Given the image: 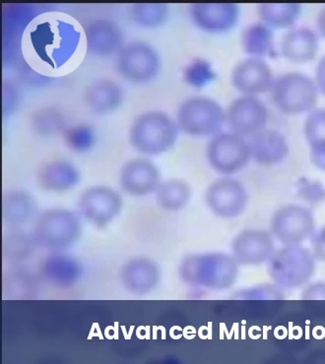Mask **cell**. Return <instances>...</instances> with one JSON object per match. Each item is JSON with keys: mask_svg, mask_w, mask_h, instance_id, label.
Here are the masks:
<instances>
[{"mask_svg": "<svg viewBox=\"0 0 325 364\" xmlns=\"http://www.w3.org/2000/svg\"><path fill=\"white\" fill-rule=\"evenodd\" d=\"M250 155L261 166H274L281 163L289 154L285 136L273 129H263L248 141Z\"/></svg>", "mask_w": 325, "mask_h": 364, "instance_id": "21", "label": "cell"}, {"mask_svg": "<svg viewBox=\"0 0 325 364\" xmlns=\"http://www.w3.org/2000/svg\"><path fill=\"white\" fill-rule=\"evenodd\" d=\"M191 21L210 34H221L232 30L239 21L240 7L235 4H193L189 9Z\"/></svg>", "mask_w": 325, "mask_h": 364, "instance_id": "16", "label": "cell"}, {"mask_svg": "<svg viewBox=\"0 0 325 364\" xmlns=\"http://www.w3.org/2000/svg\"><path fill=\"white\" fill-rule=\"evenodd\" d=\"M316 232V220L309 208L289 204L279 208L270 220V232L283 245H299Z\"/></svg>", "mask_w": 325, "mask_h": 364, "instance_id": "9", "label": "cell"}, {"mask_svg": "<svg viewBox=\"0 0 325 364\" xmlns=\"http://www.w3.org/2000/svg\"><path fill=\"white\" fill-rule=\"evenodd\" d=\"M316 82L319 89L325 95V55L319 60L316 70Z\"/></svg>", "mask_w": 325, "mask_h": 364, "instance_id": "39", "label": "cell"}, {"mask_svg": "<svg viewBox=\"0 0 325 364\" xmlns=\"http://www.w3.org/2000/svg\"><path fill=\"white\" fill-rule=\"evenodd\" d=\"M32 124L36 132L43 136L58 134L68 129L65 117L53 107H45L35 112Z\"/></svg>", "mask_w": 325, "mask_h": 364, "instance_id": "31", "label": "cell"}, {"mask_svg": "<svg viewBox=\"0 0 325 364\" xmlns=\"http://www.w3.org/2000/svg\"><path fill=\"white\" fill-rule=\"evenodd\" d=\"M119 181L122 191L134 197L155 193L162 182L157 166L144 158L127 161L120 168Z\"/></svg>", "mask_w": 325, "mask_h": 364, "instance_id": "14", "label": "cell"}, {"mask_svg": "<svg viewBox=\"0 0 325 364\" xmlns=\"http://www.w3.org/2000/svg\"><path fill=\"white\" fill-rule=\"evenodd\" d=\"M311 248L316 260L325 262V227L314 232L311 235Z\"/></svg>", "mask_w": 325, "mask_h": 364, "instance_id": "36", "label": "cell"}, {"mask_svg": "<svg viewBox=\"0 0 325 364\" xmlns=\"http://www.w3.org/2000/svg\"><path fill=\"white\" fill-rule=\"evenodd\" d=\"M86 48L95 58L117 55L125 45L119 25L111 20L95 19L85 26Z\"/></svg>", "mask_w": 325, "mask_h": 364, "instance_id": "17", "label": "cell"}, {"mask_svg": "<svg viewBox=\"0 0 325 364\" xmlns=\"http://www.w3.org/2000/svg\"><path fill=\"white\" fill-rule=\"evenodd\" d=\"M271 96L275 106L288 114L311 112L319 100L316 80L301 73H287L274 80Z\"/></svg>", "mask_w": 325, "mask_h": 364, "instance_id": "6", "label": "cell"}, {"mask_svg": "<svg viewBox=\"0 0 325 364\" xmlns=\"http://www.w3.org/2000/svg\"><path fill=\"white\" fill-rule=\"evenodd\" d=\"M17 91L14 86L11 84L4 83V88H2V109H4V114L7 112H11L16 106L17 101Z\"/></svg>", "mask_w": 325, "mask_h": 364, "instance_id": "38", "label": "cell"}, {"mask_svg": "<svg viewBox=\"0 0 325 364\" xmlns=\"http://www.w3.org/2000/svg\"><path fill=\"white\" fill-rule=\"evenodd\" d=\"M206 202L217 217L233 219L242 215L247 206V188L238 179L224 176L207 187Z\"/></svg>", "mask_w": 325, "mask_h": 364, "instance_id": "11", "label": "cell"}, {"mask_svg": "<svg viewBox=\"0 0 325 364\" xmlns=\"http://www.w3.org/2000/svg\"><path fill=\"white\" fill-rule=\"evenodd\" d=\"M66 144L74 152L83 153L90 150L95 143V133L86 125L68 128L65 132Z\"/></svg>", "mask_w": 325, "mask_h": 364, "instance_id": "33", "label": "cell"}, {"mask_svg": "<svg viewBox=\"0 0 325 364\" xmlns=\"http://www.w3.org/2000/svg\"><path fill=\"white\" fill-rule=\"evenodd\" d=\"M268 110L255 96L243 95L234 100L226 110V122L233 132L247 137L265 129Z\"/></svg>", "mask_w": 325, "mask_h": 364, "instance_id": "12", "label": "cell"}, {"mask_svg": "<svg viewBox=\"0 0 325 364\" xmlns=\"http://www.w3.org/2000/svg\"><path fill=\"white\" fill-rule=\"evenodd\" d=\"M232 256L240 266H258L267 263L275 253V242L270 232L243 230L232 242Z\"/></svg>", "mask_w": 325, "mask_h": 364, "instance_id": "13", "label": "cell"}, {"mask_svg": "<svg viewBox=\"0 0 325 364\" xmlns=\"http://www.w3.org/2000/svg\"><path fill=\"white\" fill-rule=\"evenodd\" d=\"M37 179L43 191L63 193L78 186L81 173L78 166L70 161L53 160L41 166Z\"/></svg>", "mask_w": 325, "mask_h": 364, "instance_id": "19", "label": "cell"}, {"mask_svg": "<svg viewBox=\"0 0 325 364\" xmlns=\"http://www.w3.org/2000/svg\"><path fill=\"white\" fill-rule=\"evenodd\" d=\"M239 264L232 255L221 252L186 256L181 261L179 274L189 286L211 291L231 289L239 277Z\"/></svg>", "mask_w": 325, "mask_h": 364, "instance_id": "1", "label": "cell"}, {"mask_svg": "<svg viewBox=\"0 0 325 364\" xmlns=\"http://www.w3.org/2000/svg\"><path fill=\"white\" fill-rule=\"evenodd\" d=\"M41 276L55 288L68 289L75 286L83 275V268L78 260L55 252L41 264Z\"/></svg>", "mask_w": 325, "mask_h": 364, "instance_id": "22", "label": "cell"}, {"mask_svg": "<svg viewBox=\"0 0 325 364\" xmlns=\"http://www.w3.org/2000/svg\"><path fill=\"white\" fill-rule=\"evenodd\" d=\"M301 297L303 301H325V282H314L309 284Z\"/></svg>", "mask_w": 325, "mask_h": 364, "instance_id": "37", "label": "cell"}, {"mask_svg": "<svg viewBox=\"0 0 325 364\" xmlns=\"http://www.w3.org/2000/svg\"><path fill=\"white\" fill-rule=\"evenodd\" d=\"M297 192L308 203L316 204L325 200V187L319 181L302 179L297 186Z\"/></svg>", "mask_w": 325, "mask_h": 364, "instance_id": "35", "label": "cell"}, {"mask_svg": "<svg viewBox=\"0 0 325 364\" xmlns=\"http://www.w3.org/2000/svg\"><path fill=\"white\" fill-rule=\"evenodd\" d=\"M244 51L250 58H262L266 55H276L273 31L262 22L248 26L242 37Z\"/></svg>", "mask_w": 325, "mask_h": 364, "instance_id": "27", "label": "cell"}, {"mask_svg": "<svg viewBox=\"0 0 325 364\" xmlns=\"http://www.w3.org/2000/svg\"><path fill=\"white\" fill-rule=\"evenodd\" d=\"M35 245L37 243L33 235L31 237L21 230H14L5 235L2 250L5 258L14 262H21L33 255Z\"/></svg>", "mask_w": 325, "mask_h": 364, "instance_id": "30", "label": "cell"}, {"mask_svg": "<svg viewBox=\"0 0 325 364\" xmlns=\"http://www.w3.org/2000/svg\"><path fill=\"white\" fill-rule=\"evenodd\" d=\"M179 133L178 123L170 115L160 110H148L133 119L129 139L137 152L159 156L175 146Z\"/></svg>", "mask_w": 325, "mask_h": 364, "instance_id": "2", "label": "cell"}, {"mask_svg": "<svg viewBox=\"0 0 325 364\" xmlns=\"http://www.w3.org/2000/svg\"><path fill=\"white\" fill-rule=\"evenodd\" d=\"M274 80L270 66L262 58H247L233 69L232 85L243 95H257L271 91Z\"/></svg>", "mask_w": 325, "mask_h": 364, "instance_id": "15", "label": "cell"}, {"mask_svg": "<svg viewBox=\"0 0 325 364\" xmlns=\"http://www.w3.org/2000/svg\"><path fill=\"white\" fill-rule=\"evenodd\" d=\"M316 261L311 251L301 245H284L268 261V275L284 289L301 288L314 276Z\"/></svg>", "mask_w": 325, "mask_h": 364, "instance_id": "4", "label": "cell"}, {"mask_svg": "<svg viewBox=\"0 0 325 364\" xmlns=\"http://www.w3.org/2000/svg\"><path fill=\"white\" fill-rule=\"evenodd\" d=\"M191 194V186L183 179H168L161 182L156 191V203L165 211L178 212L188 204Z\"/></svg>", "mask_w": 325, "mask_h": 364, "instance_id": "26", "label": "cell"}, {"mask_svg": "<svg viewBox=\"0 0 325 364\" xmlns=\"http://www.w3.org/2000/svg\"><path fill=\"white\" fill-rule=\"evenodd\" d=\"M124 100V89L112 79L105 78L94 81L85 92L87 107L95 114H112L122 107Z\"/></svg>", "mask_w": 325, "mask_h": 364, "instance_id": "24", "label": "cell"}, {"mask_svg": "<svg viewBox=\"0 0 325 364\" xmlns=\"http://www.w3.org/2000/svg\"><path fill=\"white\" fill-rule=\"evenodd\" d=\"M304 132L312 165L325 171V109L312 110L304 122Z\"/></svg>", "mask_w": 325, "mask_h": 364, "instance_id": "25", "label": "cell"}, {"mask_svg": "<svg viewBox=\"0 0 325 364\" xmlns=\"http://www.w3.org/2000/svg\"><path fill=\"white\" fill-rule=\"evenodd\" d=\"M80 217L65 208H52L40 213L34 223L33 237L45 250L60 252L71 247L81 237Z\"/></svg>", "mask_w": 325, "mask_h": 364, "instance_id": "3", "label": "cell"}, {"mask_svg": "<svg viewBox=\"0 0 325 364\" xmlns=\"http://www.w3.org/2000/svg\"><path fill=\"white\" fill-rule=\"evenodd\" d=\"M215 71L211 64L204 60L191 61L183 71V78L188 85L201 88L214 80Z\"/></svg>", "mask_w": 325, "mask_h": 364, "instance_id": "32", "label": "cell"}, {"mask_svg": "<svg viewBox=\"0 0 325 364\" xmlns=\"http://www.w3.org/2000/svg\"><path fill=\"white\" fill-rule=\"evenodd\" d=\"M284 289L276 284H261L238 292L235 299L242 301H279L284 299Z\"/></svg>", "mask_w": 325, "mask_h": 364, "instance_id": "34", "label": "cell"}, {"mask_svg": "<svg viewBox=\"0 0 325 364\" xmlns=\"http://www.w3.org/2000/svg\"><path fill=\"white\" fill-rule=\"evenodd\" d=\"M1 210L2 219L14 229L35 223L40 214L35 197L20 189L4 192Z\"/></svg>", "mask_w": 325, "mask_h": 364, "instance_id": "20", "label": "cell"}, {"mask_svg": "<svg viewBox=\"0 0 325 364\" xmlns=\"http://www.w3.org/2000/svg\"><path fill=\"white\" fill-rule=\"evenodd\" d=\"M119 278L127 291L143 296L154 291L160 283L161 271L152 259L134 257L122 265Z\"/></svg>", "mask_w": 325, "mask_h": 364, "instance_id": "18", "label": "cell"}, {"mask_svg": "<svg viewBox=\"0 0 325 364\" xmlns=\"http://www.w3.org/2000/svg\"><path fill=\"white\" fill-rule=\"evenodd\" d=\"M160 55L152 46L142 41L125 43L117 55L116 69L130 83H147L160 73Z\"/></svg>", "mask_w": 325, "mask_h": 364, "instance_id": "7", "label": "cell"}, {"mask_svg": "<svg viewBox=\"0 0 325 364\" xmlns=\"http://www.w3.org/2000/svg\"><path fill=\"white\" fill-rule=\"evenodd\" d=\"M301 11V4H260L257 9L261 22L271 29L292 27L295 25Z\"/></svg>", "mask_w": 325, "mask_h": 364, "instance_id": "28", "label": "cell"}, {"mask_svg": "<svg viewBox=\"0 0 325 364\" xmlns=\"http://www.w3.org/2000/svg\"><path fill=\"white\" fill-rule=\"evenodd\" d=\"M176 122L186 134L196 137L214 136L226 122V110L212 97H191L181 102Z\"/></svg>", "mask_w": 325, "mask_h": 364, "instance_id": "5", "label": "cell"}, {"mask_svg": "<svg viewBox=\"0 0 325 364\" xmlns=\"http://www.w3.org/2000/svg\"><path fill=\"white\" fill-rule=\"evenodd\" d=\"M317 30L322 37L325 38V6L321 9L316 17Z\"/></svg>", "mask_w": 325, "mask_h": 364, "instance_id": "40", "label": "cell"}, {"mask_svg": "<svg viewBox=\"0 0 325 364\" xmlns=\"http://www.w3.org/2000/svg\"><path fill=\"white\" fill-rule=\"evenodd\" d=\"M169 13L170 10L165 4H135L130 7L129 14L135 24L154 29L167 22Z\"/></svg>", "mask_w": 325, "mask_h": 364, "instance_id": "29", "label": "cell"}, {"mask_svg": "<svg viewBox=\"0 0 325 364\" xmlns=\"http://www.w3.org/2000/svg\"><path fill=\"white\" fill-rule=\"evenodd\" d=\"M124 207L122 195L106 186L89 187L80 195L78 211L80 216L96 228H105L119 216Z\"/></svg>", "mask_w": 325, "mask_h": 364, "instance_id": "10", "label": "cell"}, {"mask_svg": "<svg viewBox=\"0 0 325 364\" xmlns=\"http://www.w3.org/2000/svg\"><path fill=\"white\" fill-rule=\"evenodd\" d=\"M319 37L307 27L292 28L283 36L280 43L281 55L292 63H308L319 51Z\"/></svg>", "mask_w": 325, "mask_h": 364, "instance_id": "23", "label": "cell"}, {"mask_svg": "<svg viewBox=\"0 0 325 364\" xmlns=\"http://www.w3.org/2000/svg\"><path fill=\"white\" fill-rule=\"evenodd\" d=\"M206 157L213 170L228 176L244 168L252 155L245 137L231 132L212 136L207 145Z\"/></svg>", "mask_w": 325, "mask_h": 364, "instance_id": "8", "label": "cell"}]
</instances>
